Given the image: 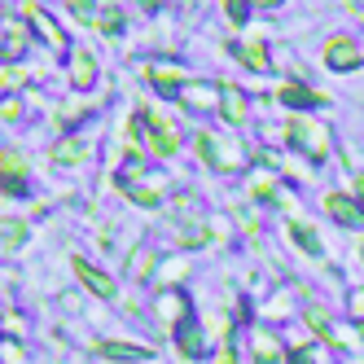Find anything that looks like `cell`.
<instances>
[{
  "mask_svg": "<svg viewBox=\"0 0 364 364\" xmlns=\"http://www.w3.org/2000/svg\"><path fill=\"white\" fill-rule=\"evenodd\" d=\"M285 136H290L294 149H303L311 163L329 159V127L325 123H307V119H294L290 127H285Z\"/></svg>",
  "mask_w": 364,
  "mask_h": 364,
  "instance_id": "cell-1",
  "label": "cell"
},
{
  "mask_svg": "<svg viewBox=\"0 0 364 364\" xmlns=\"http://www.w3.org/2000/svg\"><path fill=\"white\" fill-rule=\"evenodd\" d=\"M325 62H329L333 70H360V66H364V53H360V44H355L351 36H333V40L325 44Z\"/></svg>",
  "mask_w": 364,
  "mask_h": 364,
  "instance_id": "cell-2",
  "label": "cell"
},
{
  "mask_svg": "<svg viewBox=\"0 0 364 364\" xmlns=\"http://www.w3.org/2000/svg\"><path fill=\"white\" fill-rule=\"evenodd\" d=\"M325 211L343 224V228H360V224H364V211H360L347 193H325Z\"/></svg>",
  "mask_w": 364,
  "mask_h": 364,
  "instance_id": "cell-3",
  "label": "cell"
},
{
  "mask_svg": "<svg viewBox=\"0 0 364 364\" xmlns=\"http://www.w3.org/2000/svg\"><path fill=\"white\" fill-rule=\"evenodd\" d=\"M0 189L5 193H27V171H22V163L14 159V154H5V159H0Z\"/></svg>",
  "mask_w": 364,
  "mask_h": 364,
  "instance_id": "cell-4",
  "label": "cell"
},
{
  "mask_svg": "<svg viewBox=\"0 0 364 364\" xmlns=\"http://www.w3.org/2000/svg\"><path fill=\"white\" fill-rule=\"evenodd\" d=\"M75 277H80L97 299H114V281H110L106 272H97V268H88V264H75Z\"/></svg>",
  "mask_w": 364,
  "mask_h": 364,
  "instance_id": "cell-5",
  "label": "cell"
},
{
  "mask_svg": "<svg viewBox=\"0 0 364 364\" xmlns=\"http://www.w3.org/2000/svg\"><path fill=\"white\" fill-rule=\"evenodd\" d=\"M281 101H285V106L316 110V106H325V92H311V88H303V84H290V88H281Z\"/></svg>",
  "mask_w": 364,
  "mask_h": 364,
  "instance_id": "cell-6",
  "label": "cell"
},
{
  "mask_svg": "<svg viewBox=\"0 0 364 364\" xmlns=\"http://www.w3.org/2000/svg\"><path fill=\"white\" fill-rule=\"evenodd\" d=\"M220 110L228 114V123H242L246 119V97L237 88H220Z\"/></svg>",
  "mask_w": 364,
  "mask_h": 364,
  "instance_id": "cell-7",
  "label": "cell"
},
{
  "mask_svg": "<svg viewBox=\"0 0 364 364\" xmlns=\"http://www.w3.org/2000/svg\"><path fill=\"white\" fill-rule=\"evenodd\" d=\"M228 53H237V62L250 66V70H268V53H264V48H255V44H232Z\"/></svg>",
  "mask_w": 364,
  "mask_h": 364,
  "instance_id": "cell-8",
  "label": "cell"
},
{
  "mask_svg": "<svg viewBox=\"0 0 364 364\" xmlns=\"http://www.w3.org/2000/svg\"><path fill=\"white\" fill-rule=\"evenodd\" d=\"M27 14H31V22H36V31H40V36H44V40H48V44H58V48H62V44H66V36H62V31H58V27H53V22H48V14H44V9H36V5H31V9H27Z\"/></svg>",
  "mask_w": 364,
  "mask_h": 364,
  "instance_id": "cell-9",
  "label": "cell"
},
{
  "mask_svg": "<svg viewBox=\"0 0 364 364\" xmlns=\"http://www.w3.org/2000/svg\"><path fill=\"white\" fill-rule=\"evenodd\" d=\"M97 351H101V355H110V360H149L145 347H127V343H101Z\"/></svg>",
  "mask_w": 364,
  "mask_h": 364,
  "instance_id": "cell-10",
  "label": "cell"
},
{
  "mask_svg": "<svg viewBox=\"0 0 364 364\" xmlns=\"http://www.w3.org/2000/svg\"><path fill=\"white\" fill-rule=\"evenodd\" d=\"M255 360H259V364H277V360H281V347H277L272 333H259V338H255Z\"/></svg>",
  "mask_w": 364,
  "mask_h": 364,
  "instance_id": "cell-11",
  "label": "cell"
},
{
  "mask_svg": "<svg viewBox=\"0 0 364 364\" xmlns=\"http://www.w3.org/2000/svg\"><path fill=\"white\" fill-rule=\"evenodd\" d=\"M53 159H58V163H80V159H88V145H84V141H62V145L53 149Z\"/></svg>",
  "mask_w": 364,
  "mask_h": 364,
  "instance_id": "cell-12",
  "label": "cell"
},
{
  "mask_svg": "<svg viewBox=\"0 0 364 364\" xmlns=\"http://www.w3.org/2000/svg\"><path fill=\"white\" fill-rule=\"evenodd\" d=\"M290 242H299L307 255H321V242H316V232H311L307 224H294V228H290Z\"/></svg>",
  "mask_w": 364,
  "mask_h": 364,
  "instance_id": "cell-13",
  "label": "cell"
},
{
  "mask_svg": "<svg viewBox=\"0 0 364 364\" xmlns=\"http://www.w3.org/2000/svg\"><path fill=\"white\" fill-rule=\"evenodd\" d=\"M149 80L159 84V92H176V84H180V70H163V66L154 70V66H149Z\"/></svg>",
  "mask_w": 364,
  "mask_h": 364,
  "instance_id": "cell-14",
  "label": "cell"
},
{
  "mask_svg": "<svg viewBox=\"0 0 364 364\" xmlns=\"http://www.w3.org/2000/svg\"><path fill=\"white\" fill-rule=\"evenodd\" d=\"M92 75H97V66H92V58H75V84H92Z\"/></svg>",
  "mask_w": 364,
  "mask_h": 364,
  "instance_id": "cell-15",
  "label": "cell"
},
{
  "mask_svg": "<svg viewBox=\"0 0 364 364\" xmlns=\"http://www.w3.org/2000/svg\"><path fill=\"white\" fill-rule=\"evenodd\" d=\"M307 325H311V329H316L321 338H329V316H325V311H321V307H311V311H307Z\"/></svg>",
  "mask_w": 364,
  "mask_h": 364,
  "instance_id": "cell-16",
  "label": "cell"
},
{
  "mask_svg": "<svg viewBox=\"0 0 364 364\" xmlns=\"http://www.w3.org/2000/svg\"><path fill=\"white\" fill-rule=\"evenodd\" d=\"M224 9L232 22H246V9H250V0H224Z\"/></svg>",
  "mask_w": 364,
  "mask_h": 364,
  "instance_id": "cell-17",
  "label": "cell"
},
{
  "mask_svg": "<svg viewBox=\"0 0 364 364\" xmlns=\"http://www.w3.org/2000/svg\"><path fill=\"white\" fill-rule=\"evenodd\" d=\"M351 311H355V316H364V290L351 294Z\"/></svg>",
  "mask_w": 364,
  "mask_h": 364,
  "instance_id": "cell-18",
  "label": "cell"
},
{
  "mask_svg": "<svg viewBox=\"0 0 364 364\" xmlns=\"http://www.w3.org/2000/svg\"><path fill=\"white\" fill-rule=\"evenodd\" d=\"M0 119H18V101H5V106H0Z\"/></svg>",
  "mask_w": 364,
  "mask_h": 364,
  "instance_id": "cell-19",
  "label": "cell"
},
{
  "mask_svg": "<svg viewBox=\"0 0 364 364\" xmlns=\"http://www.w3.org/2000/svg\"><path fill=\"white\" fill-rule=\"evenodd\" d=\"M290 364H311V351H294V355H290Z\"/></svg>",
  "mask_w": 364,
  "mask_h": 364,
  "instance_id": "cell-20",
  "label": "cell"
},
{
  "mask_svg": "<svg viewBox=\"0 0 364 364\" xmlns=\"http://www.w3.org/2000/svg\"><path fill=\"white\" fill-rule=\"evenodd\" d=\"M259 5H281V0H259Z\"/></svg>",
  "mask_w": 364,
  "mask_h": 364,
  "instance_id": "cell-21",
  "label": "cell"
},
{
  "mask_svg": "<svg viewBox=\"0 0 364 364\" xmlns=\"http://www.w3.org/2000/svg\"><path fill=\"white\" fill-rule=\"evenodd\" d=\"M360 255H364V246H360Z\"/></svg>",
  "mask_w": 364,
  "mask_h": 364,
  "instance_id": "cell-22",
  "label": "cell"
}]
</instances>
